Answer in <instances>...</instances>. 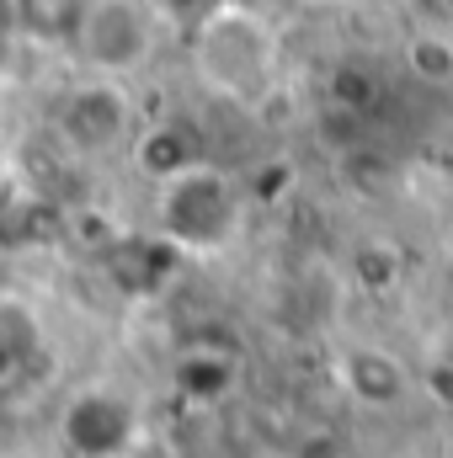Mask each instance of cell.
Wrapping results in <instances>:
<instances>
[{"label":"cell","mask_w":453,"mask_h":458,"mask_svg":"<svg viewBox=\"0 0 453 458\" xmlns=\"http://www.w3.org/2000/svg\"><path fill=\"white\" fill-rule=\"evenodd\" d=\"M128 149L139 155V165H144V176H150V182H166L171 171H182L187 160H198V155H192V144H187L176 128H139Z\"/></svg>","instance_id":"7"},{"label":"cell","mask_w":453,"mask_h":458,"mask_svg":"<svg viewBox=\"0 0 453 458\" xmlns=\"http://www.w3.org/2000/svg\"><path fill=\"white\" fill-rule=\"evenodd\" d=\"M48 128H54L64 155H75V160H113L139 133V102H133V91L123 81L75 75L70 86H59Z\"/></svg>","instance_id":"4"},{"label":"cell","mask_w":453,"mask_h":458,"mask_svg":"<svg viewBox=\"0 0 453 458\" xmlns=\"http://www.w3.org/2000/svg\"><path fill=\"white\" fill-rule=\"evenodd\" d=\"M81 11H86V0H11L16 48H38V54L70 48Z\"/></svg>","instance_id":"6"},{"label":"cell","mask_w":453,"mask_h":458,"mask_svg":"<svg viewBox=\"0 0 453 458\" xmlns=\"http://www.w3.org/2000/svg\"><path fill=\"white\" fill-rule=\"evenodd\" d=\"M11 59H16V54H5V48H0V86H5V75H11Z\"/></svg>","instance_id":"9"},{"label":"cell","mask_w":453,"mask_h":458,"mask_svg":"<svg viewBox=\"0 0 453 458\" xmlns=\"http://www.w3.org/2000/svg\"><path fill=\"white\" fill-rule=\"evenodd\" d=\"M155 229L182 256H209L240 229V187L214 160H187L155 182Z\"/></svg>","instance_id":"2"},{"label":"cell","mask_w":453,"mask_h":458,"mask_svg":"<svg viewBox=\"0 0 453 458\" xmlns=\"http://www.w3.org/2000/svg\"><path fill=\"white\" fill-rule=\"evenodd\" d=\"M192 81L235 107H256L278 81V27L251 0H209L187 38Z\"/></svg>","instance_id":"1"},{"label":"cell","mask_w":453,"mask_h":458,"mask_svg":"<svg viewBox=\"0 0 453 458\" xmlns=\"http://www.w3.org/2000/svg\"><path fill=\"white\" fill-rule=\"evenodd\" d=\"M0 48L16 54V21H11V0H0Z\"/></svg>","instance_id":"8"},{"label":"cell","mask_w":453,"mask_h":458,"mask_svg":"<svg viewBox=\"0 0 453 458\" xmlns=\"http://www.w3.org/2000/svg\"><path fill=\"white\" fill-rule=\"evenodd\" d=\"M166 38V11L160 0H86L70 54L81 64V75H102V81H133L155 64Z\"/></svg>","instance_id":"3"},{"label":"cell","mask_w":453,"mask_h":458,"mask_svg":"<svg viewBox=\"0 0 453 458\" xmlns=\"http://www.w3.org/2000/svg\"><path fill=\"white\" fill-rule=\"evenodd\" d=\"M59 437L75 458H117L133 437V411L128 400H117L107 389H86L59 416Z\"/></svg>","instance_id":"5"}]
</instances>
